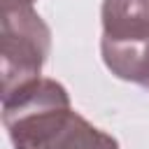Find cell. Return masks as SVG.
I'll list each match as a JSON object with an SVG mask.
<instances>
[{"label": "cell", "mask_w": 149, "mask_h": 149, "mask_svg": "<svg viewBox=\"0 0 149 149\" xmlns=\"http://www.w3.org/2000/svg\"><path fill=\"white\" fill-rule=\"evenodd\" d=\"M2 123L14 149H119L70 105L56 79L37 77L2 95Z\"/></svg>", "instance_id": "6da1fadb"}, {"label": "cell", "mask_w": 149, "mask_h": 149, "mask_svg": "<svg viewBox=\"0 0 149 149\" xmlns=\"http://www.w3.org/2000/svg\"><path fill=\"white\" fill-rule=\"evenodd\" d=\"M100 51L107 70L140 84L149 65V0H102Z\"/></svg>", "instance_id": "7a4b0ae2"}, {"label": "cell", "mask_w": 149, "mask_h": 149, "mask_svg": "<svg viewBox=\"0 0 149 149\" xmlns=\"http://www.w3.org/2000/svg\"><path fill=\"white\" fill-rule=\"evenodd\" d=\"M51 47V30L33 7L2 12L0 72L2 95L40 77Z\"/></svg>", "instance_id": "3957f363"}, {"label": "cell", "mask_w": 149, "mask_h": 149, "mask_svg": "<svg viewBox=\"0 0 149 149\" xmlns=\"http://www.w3.org/2000/svg\"><path fill=\"white\" fill-rule=\"evenodd\" d=\"M35 0H2V12H12V9H23V7H33Z\"/></svg>", "instance_id": "277c9868"}, {"label": "cell", "mask_w": 149, "mask_h": 149, "mask_svg": "<svg viewBox=\"0 0 149 149\" xmlns=\"http://www.w3.org/2000/svg\"><path fill=\"white\" fill-rule=\"evenodd\" d=\"M140 86H144V88L149 91V65H147V70H144V74H142V79H140Z\"/></svg>", "instance_id": "5b68a950"}]
</instances>
